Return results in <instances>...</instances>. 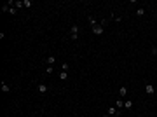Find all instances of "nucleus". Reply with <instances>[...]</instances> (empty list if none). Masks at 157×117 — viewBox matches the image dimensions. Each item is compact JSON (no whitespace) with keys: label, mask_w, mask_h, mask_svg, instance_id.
Masks as SVG:
<instances>
[{"label":"nucleus","mask_w":157,"mask_h":117,"mask_svg":"<svg viewBox=\"0 0 157 117\" xmlns=\"http://www.w3.org/2000/svg\"><path fill=\"white\" fill-rule=\"evenodd\" d=\"M133 105H134V103H133L131 100H124V108H127V110H131V108H133Z\"/></svg>","instance_id":"nucleus-9"},{"label":"nucleus","mask_w":157,"mask_h":117,"mask_svg":"<svg viewBox=\"0 0 157 117\" xmlns=\"http://www.w3.org/2000/svg\"><path fill=\"white\" fill-rule=\"evenodd\" d=\"M143 14H145V9L143 7H138L136 9V16H143Z\"/></svg>","instance_id":"nucleus-13"},{"label":"nucleus","mask_w":157,"mask_h":117,"mask_svg":"<svg viewBox=\"0 0 157 117\" xmlns=\"http://www.w3.org/2000/svg\"><path fill=\"white\" fill-rule=\"evenodd\" d=\"M103 32H105V30H103V26H101L100 23H98L96 26H93V33H94V35H101Z\"/></svg>","instance_id":"nucleus-2"},{"label":"nucleus","mask_w":157,"mask_h":117,"mask_svg":"<svg viewBox=\"0 0 157 117\" xmlns=\"http://www.w3.org/2000/svg\"><path fill=\"white\" fill-rule=\"evenodd\" d=\"M155 49H157V45H155Z\"/></svg>","instance_id":"nucleus-21"},{"label":"nucleus","mask_w":157,"mask_h":117,"mask_svg":"<svg viewBox=\"0 0 157 117\" xmlns=\"http://www.w3.org/2000/svg\"><path fill=\"white\" fill-rule=\"evenodd\" d=\"M87 21H89V25H91V26H96V25H98V21H96L93 16H87Z\"/></svg>","instance_id":"nucleus-11"},{"label":"nucleus","mask_w":157,"mask_h":117,"mask_svg":"<svg viewBox=\"0 0 157 117\" xmlns=\"http://www.w3.org/2000/svg\"><path fill=\"white\" fill-rule=\"evenodd\" d=\"M61 68H63V72H68V68H70V65H68V63H63V65H61Z\"/></svg>","instance_id":"nucleus-18"},{"label":"nucleus","mask_w":157,"mask_h":117,"mask_svg":"<svg viewBox=\"0 0 157 117\" xmlns=\"http://www.w3.org/2000/svg\"><path fill=\"white\" fill-rule=\"evenodd\" d=\"M77 37H78V26H77V25H73V26L70 28V39L77 40Z\"/></svg>","instance_id":"nucleus-1"},{"label":"nucleus","mask_w":157,"mask_h":117,"mask_svg":"<svg viewBox=\"0 0 157 117\" xmlns=\"http://www.w3.org/2000/svg\"><path fill=\"white\" fill-rule=\"evenodd\" d=\"M23 7H28V9H30V7H32V2H30V0H23Z\"/></svg>","instance_id":"nucleus-15"},{"label":"nucleus","mask_w":157,"mask_h":117,"mask_svg":"<svg viewBox=\"0 0 157 117\" xmlns=\"http://www.w3.org/2000/svg\"><path fill=\"white\" fill-rule=\"evenodd\" d=\"M37 91H39L40 94H45V93H47V86H45V84H39V86H37Z\"/></svg>","instance_id":"nucleus-6"},{"label":"nucleus","mask_w":157,"mask_h":117,"mask_svg":"<svg viewBox=\"0 0 157 117\" xmlns=\"http://www.w3.org/2000/svg\"><path fill=\"white\" fill-rule=\"evenodd\" d=\"M45 63H47V67H52V65L56 63V56H52V54L47 56V58H45Z\"/></svg>","instance_id":"nucleus-5"},{"label":"nucleus","mask_w":157,"mask_h":117,"mask_svg":"<svg viewBox=\"0 0 157 117\" xmlns=\"http://www.w3.org/2000/svg\"><path fill=\"white\" fill-rule=\"evenodd\" d=\"M16 12H18V9H16V7H11V9H9V14H11V16H14Z\"/></svg>","instance_id":"nucleus-17"},{"label":"nucleus","mask_w":157,"mask_h":117,"mask_svg":"<svg viewBox=\"0 0 157 117\" xmlns=\"http://www.w3.org/2000/svg\"><path fill=\"white\" fill-rule=\"evenodd\" d=\"M145 93L152 96V94L155 93V87H154V84H145Z\"/></svg>","instance_id":"nucleus-3"},{"label":"nucleus","mask_w":157,"mask_h":117,"mask_svg":"<svg viewBox=\"0 0 157 117\" xmlns=\"http://www.w3.org/2000/svg\"><path fill=\"white\" fill-rule=\"evenodd\" d=\"M9 9H11V5H9V4L2 5V12H9Z\"/></svg>","instance_id":"nucleus-16"},{"label":"nucleus","mask_w":157,"mask_h":117,"mask_svg":"<svg viewBox=\"0 0 157 117\" xmlns=\"http://www.w3.org/2000/svg\"><path fill=\"white\" fill-rule=\"evenodd\" d=\"M103 117H110V115H108V114H105V115H103Z\"/></svg>","instance_id":"nucleus-20"},{"label":"nucleus","mask_w":157,"mask_h":117,"mask_svg":"<svg viewBox=\"0 0 157 117\" xmlns=\"http://www.w3.org/2000/svg\"><path fill=\"white\" fill-rule=\"evenodd\" d=\"M0 89H2V93H9V91H11L9 84H5V82H2V84H0Z\"/></svg>","instance_id":"nucleus-8"},{"label":"nucleus","mask_w":157,"mask_h":117,"mask_svg":"<svg viewBox=\"0 0 157 117\" xmlns=\"http://www.w3.org/2000/svg\"><path fill=\"white\" fill-rule=\"evenodd\" d=\"M107 114H108L110 117H112V115H115V117H117V115H119V108H117V107H110V108L107 110Z\"/></svg>","instance_id":"nucleus-4"},{"label":"nucleus","mask_w":157,"mask_h":117,"mask_svg":"<svg viewBox=\"0 0 157 117\" xmlns=\"http://www.w3.org/2000/svg\"><path fill=\"white\" fill-rule=\"evenodd\" d=\"M52 72H54V68H52V67H47V68H45V74H47V75H51Z\"/></svg>","instance_id":"nucleus-19"},{"label":"nucleus","mask_w":157,"mask_h":117,"mask_svg":"<svg viewBox=\"0 0 157 117\" xmlns=\"http://www.w3.org/2000/svg\"><path fill=\"white\" fill-rule=\"evenodd\" d=\"M14 7H16V9H21V7H23V2H21V0H16Z\"/></svg>","instance_id":"nucleus-14"},{"label":"nucleus","mask_w":157,"mask_h":117,"mask_svg":"<svg viewBox=\"0 0 157 117\" xmlns=\"http://www.w3.org/2000/svg\"><path fill=\"white\" fill-rule=\"evenodd\" d=\"M119 94H120V98H124V96L127 94V87H126V86H120V87H119Z\"/></svg>","instance_id":"nucleus-7"},{"label":"nucleus","mask_w":157,"mask_h":117,"mask_svg":"<svg viewBox=\"0 0 157 117\" xmlns=\"http://www.w3.org/2000/svg\"><path fill=\"white\" fill-rule=\"evenodd\" d=\"M59 79H61V80H66V79H68V72H63V70H61V72H59Z\"/></svg>","instance_id":"nucleus-12"},{"label":"nucleus","mask_w":157,"mask_h":117,"mask_svg":"<svg viewBox=\"0 0 157 117\" xmlns=\"http://www.w3.org/2000/svg\"><path fill=\"white\" fill-rule=\"evenodd\" d=\"M115 107H117L119 110H120V108H124V100H122V98H119L117 101H115Z\"/></svg>","instance_id":"nucleus-10"}]
</instances>
